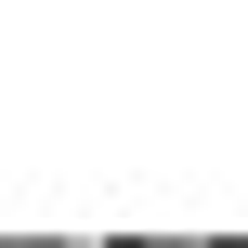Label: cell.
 <instances>
[{
	"label": "cell",
	"instance_id": "cell-1",
	"mask_svg": "<svg viewBox=\"0 0 248 248\" xmlns=\"http://www.w3.org/2000/svg\"><path fill=\"white\" fill-rule=\"evenodd\" d=\"M0 248H105V235H0Z\"/></svg>",
	"mask_w": 248,
	"mask_h": 248
}]
</instances>
